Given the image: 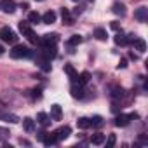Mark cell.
Returning a JSON list of instances; mask_svg holds the SVG:
<instances>
[{
  "mask_svg": "<svg viewBox=\"0 0 148 148\" xmlns=\"http://www.w3.org/2000/svg\"><path fill=\"white\" fill-rule=\"evenodd\" d=\"M30 56H32V51H30L28 45L16 44L11 49V58H14V59H23V58H30Z\"/></svg>",
  "mask_w": 148,
  "mask_h": 148,
  "instance_id": "6da1fadb",
  "label": "cell"
},
{
  "mask_svg": "<svg viewBox=\"0 0 148 148\" xmlns=\"http://www.w3.org/2000/svg\"><path fill=\"white\" fill-rule=\"evenodd\" d=\"M19 32L28 38V42H32V44H38V37L35 35V32L30 28V25H28L26 21H21V23H19Z\"/></svg>",
  "mask_w": 148,
  "mask_h": 148,
  "instance_id": "7a4b0ae2",
  "label": "cell"
},
{
  "mask_svg": "<svg viewBox=\"0 0 148 148\" xmlns=\"http://www.w3.org/2000/svg\"><path fill=\"white\" fill-rule=\"evenodd\" d=\"M0 38H2V42H5V44H16L18 42L16 32L12 28H9V26H4L0 30Z\"/></svg>",
  "mask_w": 148,
  "mask_h": 148,
  "instance_id": "3957f363",
  "label": "cell"
},
{
  "mask_svg": "<svg viewBox=\"0 0 148 148\" xmlns=\"http://www.w3.org/2000/svg\"><path fill=\"white\" fill-rule=\"evenodd\" d=\"M136 117H138L136 113H131V115L120 113V115L115 117V125H117V127H125V125H129V122H131L132 119H136Z\"/></svg>",
  "mask_w": 148,
  "mask_h": 148,
  "instance_id": "277c9868",
  "label": "cell"
},
{
  "mask_svg": "<svg viewBox=\"0 0 148 148\" xmlns=\"http://www.w3.org/2000/svg\"><path fill=\"white\" fill-rule=\"evenodd\" d=\"M58 40H59L58 33H45L42 38H38V44L40 45H56Z\"/></svg>",
  "mask_w": 148,
  "mask_h": 148,
  "instance_id": "5b68a950",
  "label": "cell"
},
{
  "mask_svg": "<svg viewBox=\"0 0 148 148\" xmlns=\"http://www.w3.org/2000/svg\"><path fill=\"white\" fill-rule=\"evenodd\" d=\"M38 139H40L45 146H51V145H54V143L58 141L54 132H40V134H38Z\"/></svg>",
  "mask_w": 148,
  "mask_h": 148,
  "instance_id": "8992f818",
  "label": "cell"
},
{
  "mask_svg": "<svg viewBox=\"0 0 148 148\" xmlns=\"http://www.w3.org/2000/svg\"><path fill=\"white\" fill-rule=\"evenodd\" d=\"M127 38H129V42L134 45V49H136V51H139V52H145V51H146V42H145L143 38H136L134 35L127 37Z\"/></svg>",
  "mask_w": 148,
  "mask_h": 148,
  "instance_id": "52a82bcc",
  "label": "cell"
},
{
  "mask_svg": "<svg viewBox=\"0 0 148 148\" xmlns=\"http://www.w3.org/2000/svg\"><path fill=\"white\" fill-rule=\"evenodd\" d=\"M44 47V51H42V58L44 59H52V58H56V54H58V49H56V45H42Z\"/></svg>",
  "mask_w": 148,
  "mask_h": 148,
  "instance_id": "ba28073f",
  "label": "cell"
},
{
  "mask_svg": "<svg viewBox=\"0 0 148 148\" xmlns=\"http://www.w3.org/2000/svg\"><path fill=\"white\" fill-rule=\"evenodd\" d=\"M54 134H56V139H58V141H63V139H66V138L71 134V129H70V125H63V127L56 129Z\"/></svg>",
  "mask_w": 148,
  "mask_h": 148,
  "instance_id": "9c48e42d",
  "label": "cell"
},
{
  "mask_svg": "<svg viewBox=\"0 0 148 148\" xmlns=\"http://www.w3.org/2000/svg\"><path fill=\"white\" fill-rule=\"evenodd\" d=\"M0 9L5 14H12L16 11V2L14 0H2V2H0Z\"/></svg>",
  "mask_w": 148,
  "mask_h": 148,
  "instance_id": "30bf717a",
  "label": "cell"
},
{
  "mask_svg": "<svg viewBox=\"0 0 148 148\" xmlns=\"http://www.w3.org/2000/svg\"><path fill=\"white\" fill-rule=\"evenodd\" d=\"M71 96H73V98H77V99L84 98V87H82V84L73 82V86H71Z\"/></svg>",
  "mask_w": 148,
  "mask_h": 148,
  "instance_id": "8fae6325",
  "label": "cell"
},
{
  "mask_svg": "<svg viewBox=\"0 0 148 148\" xmlns=\"http://www.w3.org/2000/svg\"><path fill=\"white\" fill-rule=\"evenodd\" d=\"M61 117H63L61 106H59V105H52V106H51V119H52V120H61Z\"/></svg>",
  "mask_w": 148,
  "mask_h": 148,
  "instance_id": "7c38bea8",
  "label": "cell"
},
{
  "mask_svg": "<svg viewBox=\"0 0 148 148\" xmlns=\"http://www.w3.org/2000/svg\"><path fill=\"white\" fill-rule=\"evenodd\" d=\"M56 12L54 11H47L44 16H42V23H45V25H52V23H56Z\"/></svg>",
  "mask_w": 148,
  "mask_h": 148,
  "instance_id": "4fadbf2b",
  "label": "cell"
},
{
  "mask_svg": "<svg viewBox=\"0 0 148 148\" xmlns=\"http://www.w3.org/2000/svg\"><path fill=\"white\" fill-rule=\"evenodd\" d=\"M64 73L73 80V82H77V77H79V73H77V70L73 68L71 64H64Z\"/></svg>",
  "mask_w": 148,
  "mask_h": 148,
  "instance_id": "5bb4252c",
  "label": "cell"
},
{
  "mask_svg": "<svg viewBox=\"0 0 148 148\" xmlns=\"http://www.w3.org/2000/svg\"><path fill=\"white\" fill-rule=\"evenodd\" d=\"M61 18H63V23H64V25H68V26L73 25V16L70 14V11H68L66 7L61 9Z\"/></svg>",
  "mask_w": 148,
  "mask_h": 148,
  "instance_id": "9a60e30c",
  "label": "cell"
},
{
  "mask_svg": "<svg viewBox=\"0 0 148 148\" xmlns=\"http://www.w3.org/2000/svg\"><path fill=\"white\" fill-rule=\"evenodd\" d=\"M23 127H25V131H26V132H32V131L35 129V120H33V119H30V117L23 119Z\"/></svg>",
  "mask_w": 148,
  "mask_h": 148,
  "instance_id": "2e32d148",
  "label": "cell"
},
{
  "mask_svg": "<svg viewBox=\"0 0 148 148\" xmlns=\"http://www.w3.org/2000/svg\"><path fill=\"white\" fill-rule=\"evenodd\" d=\"M146 12H148V9H146V7H139V9L134 12V18H136V19H139V21L143 23V21H146Z\"/></svg>",
  "mask_w": 148,
  "mask_h": 148,
  "instance_id": "e0dca14e",
  "label": "cell"
},
{
  "mask_svg": "<svg viewBox=\"0 0 148 148\" xmlns=\"http://www.w3.org/2000/svg\"><path fill=\"white\" fill-rule=\"evenodd\" d=\"M42 21V16L37 12V11H32L30 14H28V23H32V25H37V23H40Z\"/></svg>",
  "mask_w": 148,
  "mask_h": 148,
  "instance_id": "ac0fdd59",
  "label": "cell"
},
{
  "mask_svg": "<svg viewBox=\"0 0 148 148\" xmlns=\"http://www.w3.org/2000/svg\"><path fill=\"white\" fill-rule=\"evenodd\" d=\"M94 37H96L98 40L105 42V40L108 38V33H106V30H105V28H96V30H94Z\"/></svg>",
  "mask_w": 148,
  "mask_h": 148,
  "instance_id": "d6986e66",
  "label": "cell"
},
{
  "mask_svg": "<svg viewBox=\"0 0 148 148\" xmlns=\"http://www.w3.org/2000/svg\"><path fill=\"white\" fill-rule=\"evenodd\" d=\"M112 11H113V14H117V16H124V14H125V5L117 2V4H113Z\"/></svg>",
  "mask_w": 148,
  "mask_h": 148,
  "instance_id": "ffe728a7",
  "label": "cell"
},
{
  "mask_svg": "<svg viewBox=\"0 0 148 148\" xmlns=\"http://www.w3.org/2000/svg\"><path fill=\"white\" fill-rule=\"evenodd\" d=\"M77 127H79V129H89V127H91V120H89L87 117H80V119L77 120Z\"/></svg>",
  "mask_w": 148,
  "mask_h": 148,
  "instance_id": "44dd1931",
  "label": "cell"
},
{
  "mask_svg": "<svg viewBox=\"0 0 148 148\" xmlns=\"http://www.w3.org/2000/svg\"><path fill=\"white\" fill-rule=\"evenodd\" d=\"M115 44L117 45H127L129 44V38L125 35H122V33H117L115 35Z\"/></svg>",
  "mask_w": 148,
  "mask_h": 148,
  "instance_id": "7402d4cb",
  "label": "cell"
},
{
  "mask_svg": "<svg viewBox=\"0 0 148 148\" xmlns=\"http://www.w3.org/2000/svg\"><path fill=\"white\" fill-rule=\"evenodd\" d=\"M37 122H38V124H42V125H49V115H47V113H44V112L37 113Z\"/></svg>",
  "mask_w": 148,
  "mask_h": 148,
  "instance_id": "603a6c76",
  "label": "cell"
},
{
  "mask_svg": "<svg viewBox=\"0 0 148 148\" xmlns=\"http://www.w3.org/2000/svg\"><path fill=\"white\" fill-rule=\"evenodd\" d=\"M105 139H106V136H105V134H92L91 143H92V145H103V143H105Z\"/></svg>",
  "mask_w": 148,
  "mask_h": 148,
  "instance_id": "cb8c5ba5",
  "label": "cell"
},
{
  "mask_svg": "<svg viewBox=\"0 0 148 148\" xmlns=\"http://www.w3.org/2000/svg\"><path fill=\"white\" fill-rule=\"evenodd\" d=\"M89 79H91V75H89L87 71H84V73H80V75L77 77V82L84 86V84H87V82H89Z\"/></svg>",
  "mask_w": 148,
  "mask_h": 148,
  "instance_id": "d4e9b609",
  "label": "cell"
},
{
  "mask_svg": "<svg viewBox=\"0 0 148 148\" xmlns=\"http://www.w3.org/2000/svg\"><path fill=\"white\" fill-rule=\"evenodd\" d=\"M80 42H82V37H80V35H71V37H70V40H68V44H70V45H79Z\"/></svg>",
  "mask_w": 148,
  "mask_h": 148,
  "instance_id": "484cf974",
  "label": "cell"
},
{
  "mask_svg": "<svg viewBox=\"0 0 148 148\" xmlns=\"http://www.w3.org/2000/svg\"><path fill=\"white\" fill-rule=\"evenodd\" d=\"M124 96V91L120 89V87H113V91H112V98L113 99H119V98H122Z\"/></svg>",
  "mask_w": 148,
  "mask_h": 148,
  "instance_id": "4316f807",
  "label": "cell"
},
{
  "mask_svg": "<svg viewBox=\"0 0 148 148\" xmlns=\"http://www.w3.org/2000/svg\"><path fill=\"white\" fill-rule=\"evenodd\" d=\"M89 120H91V125H96V127L103 125V119H101L99 115H96V117H92V119H89Z\"/></svg>",
  "mask_w": 148,
  "mask_h": 148,
  "instance_id": "83f0119b",
  "label": "cell"
},
{
  "mask_svg": "<svg viewBox=\"0 0 148 148\" xmlns=\"http://www.w3.org/2000/svg\"><path fill=\"white\" fill-rule=\"evenodd\" d=\"M11 136V132L7 131V129H4V127H0V143H2V141H5L7 138Z\"/></svg>",
  "mask_w": 148,
  "mask_h": 148,
  "instance_id": "f1b7e54d",
  "label": "cell"
},
{
  "mask_svg": "<svg viewBox=\"0 0 148 148\" xmlns=\"http://www.w3.org/2000/svg\"><path fill=\"white\" fill-rule=\"evenodd\" d=\"M115 141H117V138H115V134H108V141H106V148H113V145H115Z\"/></svg>",
  "mask_w": 148,
  "mask_h": 148,
  "instance_id": "f546056e",
  "label": "cell"
},
{
  "mask_svg": "<svg viewBox=\"0 0 148 148\" xmlns=\"http://www.w3.org/2000/svg\"><path fill=\"white\" fill-rule=\"evenodd\" d=\"M110 26H112V30H115V32H119V30H120L119 21H112V25H110Z\"/></svg>",
  "mask_w": 148,
  "mask_h": 148,
  "instance_id": "4dcf8cb0",
  "label": "cell"
},
{
  "mask_svg": "<svg viewBox=\"0 0 148 148\" xmlns=\"http://www.w3.org/2000/svg\"><path fill=\"white\" fill-rule=\"evenodd\" d=\"M117 66H119V68H125V66H127V59H125V58H122V59L119 61V64H117Z\"/></svg>",
  "mask_w": 148,
  "mask_h": 148,
  "instance_id": "1f68e13d",
  "label": "cell"
},
{
  "mask_svg": "<svg viewBox=\"0 0 148 148\" xmlns=\"http://www.w3.org/2000/svg\"><path fill=\"white\" fill-rule=\"evenodd\" d=\"M32 92H33V94H32V96H33V98H42V94H40V92H42V91H40V89H33V91H32Z\"/></svg>",
  "mask_w": 148,
  "mask_h": 148,
  "instance_id": "d6a6232c",
  "label": "cell"
},
{
  "mask_svg": "<svg viewBox=\"0 0 148 148\" xmlns=\"http://www.w3.org/2000/svg\"><path fill=\"white\" fill-rule=\"evenodd\" d=\"M4 52H5V49H4V47H2V45H0V56H2V54H4Z\"/></svg>",
  "mask_w": 148,
  "mask_h": 148,
  "instance_id": "836d02e7",
  "label": "cell"
},
{
  "mask_svg": "<svg viewBox=\"0 0 148 148\" xmlns=\"http://www.w3.org/2000/svg\"><path fill=\"white\" fill-rule=\"evenodd\" d=\"M37 2H44V0H37Z\"/></svg>",
  "mask_w": 148,
  "mask_h": 148,
  "instance_id": "e575fe53",
  "label": "cell"
},
{
  "mask_svg": "<svg viewBox=\"0 0 148 148\" xmlns=\"http://www.w3.org/2000/svg\"><path fill=\"white\" fill-rule=\"evenodd\" d=\"M89 2H92V0H89Z\"/></svg>",
  "mask_w": 148,
  "mask_h": 148,
  "instance_id": "d590c367",
  "label": "cell"
},
{
  "mask_svg": "<svg viewBox=\"0 0 148 148\" xmlns=\"http://www.w3.org/2000/svg\"><path fill=\"white\" fill-rule=\"evenodd\" d=\"M75 2H77V0H75Z\"/></svg>",
  "mask_w": 148,
  "mask_h": 148,
  "instance_id": "8d00e7d4",
  "label": "cell"
}]
</instances>
